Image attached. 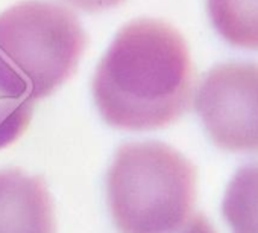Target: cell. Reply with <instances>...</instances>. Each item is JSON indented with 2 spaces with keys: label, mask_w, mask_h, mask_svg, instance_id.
<instances>
[{
  "label": "cell",
  "mask_w": 258,
  "mask_h": 233,
  "mask_svg": "<svg viewBox=\"0 0 258 233\" xmlns=\"http://www.w3.org/2000/svg\"><path fill=\"white\" fill-rule=\"evenodd\" d=\"M85 48L87 34L76 16L58 4L26 0L0 14V60L32 101L66 82Z\"/></svg>",
  "instance_id": "cell-3"
},
{
  "label": "cell",
  "mask_w": 258,
  "mask_h": 233,
  "mask_svg": "<svg viewBox=\"0 0 258 233\" xmlns=\"http://www.w3.org/2000/svg\"><path fill=\"white\" fill-rule=\"evenodd\" d=\"M216 31L231 44L258 49V0H207Z\"/></svg>",
  "instance_id": "cell-7"
},
{
  "label": "cell",
  "mask_w": 258,
  "mask_h": 233,
  "mask_svg": "<svg viewBox=\"0 0 258 233\" xmlns=\"http://www.w3.org/2000/svg\"><path fill=\"white\" fill-rule=\"evenodd\" d=\"M73 8H78L85 13H99L114 7H118L124 0H66Z\"/></svg>",
  "instance_id": "cell-10"
},
{
  "label": "cell",
  "mask_w": 258,
  "mask_h": 233,
  "mask_svg": "<svg viewBox=\"0 0 258 233\" xmlns=\"http://www.w3.org/2000/svg\"><path fill=\"white\" fill-rule=\"evenodd\" d=\"M195 108L216 147L258 153V64L228 63L201 81Z\"/></svg>",
  "instance_id": "cell-4"
},
{
  "label": "cell",
  "mask_w": 258,
  "mask_h": 233,
  "mask_svg": "<svg viewBox=\"0 0 258 233\" xmlns=\"http://www.w3.org/2000/svg\"><path fill=\"white\" fill-rule=\"evenodd\" d=\"M34 101L20 79L0 60V150L19 141L32 119Z\"/></svg>",
  "instance_id": "cell-8"
},
{
  "label": "cell",
  "mask_w": 258,
  "mask_h": 233,
  "mask_svg": "<svg viewBox=\"0 0 258 233\" xmlns=\"http://www.w3.org/2000/svg\"><path fill=\"white\" fill-rule=\"evenodd\" d=\"M0 233H56L55 207L41 177L0 171Z\"/></svg>",
  "instance_id": "cell-5"
},
{
  "label": "cell",
  "mask_w": 258,
  "mask_h": 233,
  "mask_svg": "<svg viewBox=\"0 0 258 233\" xmlns=\"http://www.w3.org/2000/svg\"><path fill=\"white\" fill-rule=\"evenodd\" d=\"M195 82L190 52L169 23L152 19L123 26L91 82L103 121L118 130L149 131L188 110Z\"/></svg>",
  "instance_id": "cell-1"
},
{
  "label": "cell",
  "mask_w": 258,
  "mask_h": 233,
  "mask_svg": "<svg viewBox=\"0 0 258 233\" xmlns=\"http://www.w3.org/2000/svg\"><path fill=\"white\" fill-rule=\"evenodd\" d=\"M164 233H216V230L202 213H191L181 225Z\"/></svg>",
  "instance_id": "cell-9"
},
{
  "label": "cell",
  "mask_w": 258,
  "mask_h": 233,
  "mask_svg": "<svg viewBox=\"0 0 258 233\" xmlns=\"http://www.w3.org/2000/svg\"><path fill=\"white\" fill-rule=\"evenodd\" d=\"M196 168L161 142L121 145L106 174V201L118 233H164L181 225L196 200Z\"/></svg>",
  "instance_id": "cell-2"
},
{
  "label": "cell",
  "mask_w": 258,
  "mask_h": 233,
  "mask_svg": "<svg viewBox=\"0 0 258 233\" xmlns=\"http://www.w3.org/2000/svg\"><path fill=\"white\" fill-rule=\"evenodd\" d=\"M222 213L232 233H258V163L234 174L223 195Z\"/></svg>",
  "instance_id": "cell-6"
}]
</instances>
